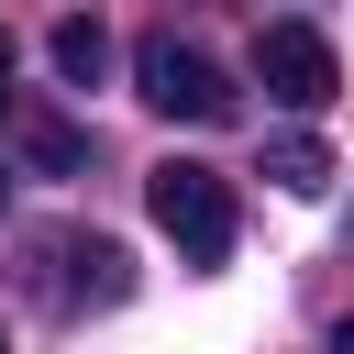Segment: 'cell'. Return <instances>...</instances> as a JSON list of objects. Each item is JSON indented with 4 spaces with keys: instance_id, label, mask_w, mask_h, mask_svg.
I'll return each instance as SVG.
<instances>
[{
    "instance_id": "3957f363",
    "label": "cell",
    "mask_w": 354,
    "mask_h": 354,
    "mask_svg": "<svg viewBox=\"0 0 354 354\" xmlns=\"http://www.w3.org/2000/svg\"><path fill=\"white\" fill-rule=\"evenodd\" d=\"M254 77H266V100H288V111H321V100L343 88V66H332V44H321L310 22H266V33H254Z\"/></svg>"
},
{
    "instance_id": "7a4b0ae2",
    "label": "cell",
    "mask_w": 354,
    "mask_h": 354,
    "mask_svg": "<svg viewBox=\"0 0 354 354\" xmlns=\"http://www.w3.org/2000/svg\"><path fill=\"white\" fill-rule=\"evenodd\" d=\"M133 77H144V100H155L166 122H232V77H221L199 44H177V33H155V44L133 55Z\"/></svg>"
},
{
    "instance_id": "277c9868",
    "label": "cell",
    "mask_w": 354,
    "mask_h": 354,
    "mask_svg": "<svg viewBox=\"0 0 354 354\" xmlns=\"http://www.w3.org/2000/svg\"><path fill=\"white\" fill-rule=\"evenodd\" d=\"M55 266H66V310H111V299H133V254L122 243H55Z\"/></svg>"
},
{
    "instance_id": "5b68a950",
    "label": "cell",
    "mask_w": 354,
    "mask_h": 354,
    "mask_svg": "<svg viewBox=\"0 0 354 354\" xmlns=\"http://www.w3.org/2000/svg\"><path fill=\"white\" fill-rule=\"evenodd\" d=\"M55 66H66V88H100V77H111V33H100L88 11H66V22H55Z\"/></svg>"
},
{
    "instance_id": "9c48e42d",
    "label": "cell",
    "mask_w": 354,
    "mask_h": 354,
    "mask_svg": "<svg viewBox=\"0 0 354 354\" xmlns=\"http://www.w3.org/2000/svg\"><path fill=\"white\" fill-rule=\"evenodd\" d=\"M332 354H354V321H343V332H332Z\"/></svg>"
},
{
    "instance_id": "52a82bcc",
    "label": "cell",
    "mask_w": 354,
    "mask_h": 354,
    "mask_svg": "<svg viewBox=\"0 0 354 354\" xmlns=\"http://www.w3.org/2000/svg\"><path fill=\"white\" fill-rule=\"evenodd\" d=\"M22 144H33V166H55V177L77 166V133H66V122H22Z\"/></svg>"
},
{
    "instance_id": "ba28073f",
    "label": "cell",
    "mask_w": 354,
    "mask_h": 354,
    "mask_svg": "<svg viewBox=\"0 0 354 354\" xmlns=\"http://www.w3.org/2000/svg\"><path fill=\"white\" fill-rule=\"evenodd\" d=\"M0 111H11V22H0Z\"/></svg>"
},
{
    "instance_id": "30bf717a",
    "label": "cell",
    "mask_w": 354,
    "mask_h": 354,
    "mask_svg": "<svg viewBox=\"0 0 354 354\" xmlns=\"http://www.w3.org/2000/svg\"><path fill=\"white\" fill-rule=\"evenodd\" d=\"M0 210H11V166H0Z\"/></svg>"
},
{
    "instance_id": "6da1fadb",
    "label": "cell",
    "mask_w": 354,
    "mask_h": 354,
    "mask_svg": "<svg viewBox=\"0 0 354 354\" xmlns=\"http://www.w3.org/2000/svg\"><path fill=\"white\" fill-rule=\"evenodd\" d=\"M144 210H155V232H166L188 266H221V254H232V232H243L232 177H221V166H199V155H166V166L144 177Z\"/></svg>"
},
{
    "instance_id": "8992f818",
    "label": "cell",
    "mask_w": 354,
    "mask_h": 354,
    "mask_svg": "<svg viewBox=\"0 0 354 354\" xmlns=\"http://www.w3.org/2000/svg\"><path fill=\"white\" fill-rule=\"evenodd\" d=\"M266 177L299 188V199H321V188H332V155H321L310 133H277V144H266Z\"/></svg>"
},
{
    "instance_id": "8fae6325",
    "label": "cell",
    "mask_w": 354,
    "mask_h": 354,
    "mask_svg": "<svg viewBox=\"0 0 354 354\" xmlns=\"http://www.w3.org/2000/svg\"><path fill=\"white\" fill-rule=\"evenodd\" d=\"M0 354H11V343H0Z\"/></svg>"
}]
</instances>
